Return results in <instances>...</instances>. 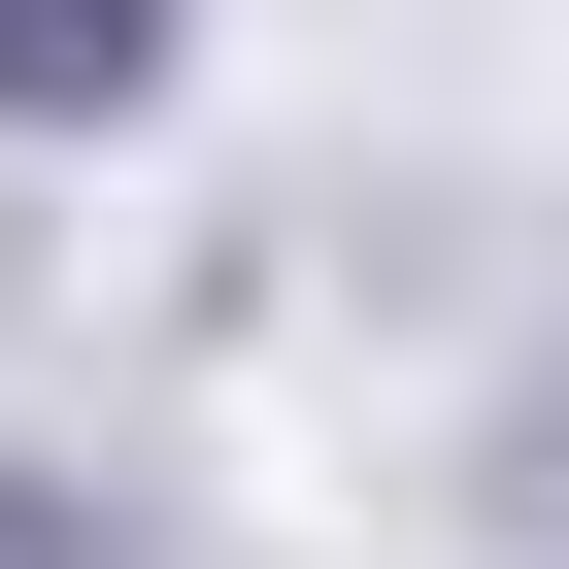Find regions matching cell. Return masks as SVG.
<instances>
[{
  "label": "cell",
  "mask_w": 569,
  "mask_h": 569,
  "mask_svg": "<svg viewBox=\"0 0 569 569\" xmlns=\"http://www.w3.org/2000/svg\"><path fill=\"white\" fill-rule=\"evenodd\" d=\"M168 0H0V101H68V68H134Z\"/></svg>",
  "instance_id": "1"
}]
</instances>
